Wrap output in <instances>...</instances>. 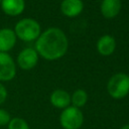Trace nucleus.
<instances>
[{"label": "nucleus", "mask_w": 129, "mask_h": 129, "mask_svg": "<svg viewBox=\"0 0 129 129\" xmlns=\"http://www.w3.org/2000/svg\"><path fill=\"white\" fill-rule=\"evenodd\" d=\"M39 56L46 60H57L68 51L69 39L57 27H49L40 33L34 46Z\"/></svg>", "instance_id": "1"}, {"label": "nucleus", "mask_w": 129, "mask_h": 129, "mask_svg": "<svg viewBox=\"0 0 129 129\" xmlns=\"http://www.w3.org/2000/svg\"><path fill=\"white\" fill-rule=\"evenodd\" d=\"M13 30L16 34V37L25 42L36 40L41 33V28L39 23L33 18L20 19L15 24Z\"/></svg>", "instance_id": "2"}, {"label": "nucleus", "mask_w": 129, "mask_h": 129, "mask_svg": "<svg viewBox=\"0 0 129 129\" xmlns=\"http://www.w3.org/2000/svg\"><path fill=\"white\" fill-rule=\"evenodd\" d=\"M107 92L113 99L125 98L129 94V76L124 73L113 75L107 83Z\"/></svg>", "instance_id": "3"}, {"label": "nucleus", "mask_w": 129, "mask_h": 129, "mask_svg": "<svg viewBox=\"0 0 129 129\" xmlns=\"http://www.w3.org/2000/svg\"><path fill=\"white\" fill-rule=\"evenodd\" d=\"M59 123L63 129H80L84 123V114L79 108L69 106L61 111Z\"/></svg>", "instance_id": "4"}, {"label": "nucleus", "mask_w": 129, "mask_h": 129, "mask_svg": "<svg viewBox=\"0 0 129 129\" xmlns=\"http://www.w3.org/2000/svg\"><path fill=\"white\" fill-rule=\"evenodd\" d=\"M16 75V64L8 52H0V82H9Z\"/></svg>", "instance_id": "5"}, {"label": "nucleus", "mask_w": 129, "mask_h": 129, "mask_svg": "<svg viewBox=\"0 0 129 129\" xmlns=\"http://www.w3.org/2000/svg\"><path fill=\"white\" fill-rule=\"evenodd\" d=\"M39 55L33 47H25L23 48L17 55L16 62L17 66L24 71H29L33 69L38 62Z\"/></svg>", "instance_id": "6"}, {"label": "nucleus", "mask_w": 129, "mask_h": 129, "mask_svg": "<svg viewBox=\"0 0 129 129\" xmlns=\"http://www.w3.org/2000/svg\"><path fill=\"white\" fill-rule=\"evenodd\" d=\"M84 10L83 0H62L60 3L61 13L70 18L79 16Z\"/></svg>", "instance_id": "7"}, {"label": "nucleus", "mask_w": 129, "mask_h": 129, "mask_svg": "<svg viewBox=\"0 0 129 129\" xmlns=\"http://www.w3.org/2000/svg\"><path fill=\"white\" fill-rule=\"evenodd\" d=\"M16 34L11 28L0 29V52H8L16 44Z\"/></svg>", "instance_id": "8"}, {"label": "nucleus", "mask_w": 129, "mask_h": 129, "mask_svg": "<svg viewBox=\"0 0 129 129\" xmlns=\"http://www.w3.org/2000/svg\"><path fill=\"white\" fill-rule=\"evenodd\" d=\"M2 11L8 16H18L25 8L24 0H1L0 3Z\"/></svg>", "instance_id": "9"}, {"label": "nucleus", "mask_w": 129, "mask_h": 129, "mask_svg": "<svg viewBox=\"0 0 129 129\" xmlns=\"http://www.w3.org/2000/svg\"><path fill=\"white\" fill-rule=\"evenodd\" d=\"M121 7L122 4L120 0H102L100 5V11L105 18L112 19L120 13Z\"/></svg>", "instance_id": "10"}, {"label": "nucleus", "mask_w": 129, "mask_h": 129, "mask_svg": "<svg viewBox=\"0 0 129 129\" xmlns=\"http://www.w3.org/2000/svg\"><path fill=\"white\" fill-rule=\"evenodd\" d=\"M116 40L112 35H102L97 41V50L103 56L111 55L116 49Z\"/></svg>", "instance_id": "11"}, {"label": "nucleus", "mask_w": 129, "mask_h": 129, "mask_svg": "<svg viewBox=\"0 0 129 129\" xmlns=\"http://www.w3.org/2000/svg\"><path fill=\"white\" fill-rule=\"evenodd\" d=\"M50 104L57 109H66L71 104V95L61 89L54 90L49 97Z\"/></svg>", "instance_id": "12"}, {"label": "nucleus", "mask_w": 129, "mask_h": 129, "mask_svg": "<svg viewBox=\"0 0 129 129\" xmlns=\"http://www.w3.org/2000/svg\"><path fill=\"white\" fill-rule=\"evenodd\" d=\"M87 101H88V94L83 89L76 90L73 93V95L71 96V103L73 104L74 107H77L79 109L81 107H84L86 105Z\"/></svg>", "instance_id": "13"}, {"label": "nucleus", "mask_w": 129, "mask_h": 129, "mask_svg": "<svg viewBox=\"0 0 129 129\" xmlns=\"http://www.w3.org/2000/svg\"><path fill=\"white\" fill-rule=\"evenodd\" d=\"M8 129H30V128L24 119L20 117H14L11 118L8 124Z\"/></svg>", "instance_id": "14"}, {"label": "nucleus", "mask_w": 129, "mask_h": 129, "mask_svg": "<svg viewBox=\"0 0 129 129\" xmlns=\"http://www.w3.org/2000/svg\"><path fill=\"white\" fill-rule=\"evenodd\" d=\"M10 120H11L10 114L6 110L0 108V127L1 126H5V125H8L9 122H10Z\"/></svg>", "instance_id": "15"}, {"label": "nucleus", "mask_w": 129, "mask_h": 129, "mask_svg": "<svg viewBox=\"0 0 129 129\" xmlns=\"http://www.w3.org/2000/svg\"><path fill=\"white\" fill-rule=\"evenodd\" d=\"M7 90H6V88L4 87V85L0 82V105H2L5 101H6V99H7Z\"/></svg>", "instance_id": "16"}, {"label": "nucleus", "mask_w": 129, "mask_h": 129, "mask_svg": "<svg viewBox=\"0 0 129 129\" xmlns=\"http://www.w3.org/2000/svg\"><path fill=\"white\" fill-rule=\"evenodd\" d=\"M120 129H129V124H126V125H124V126H122Z\"/></svg>", "instance_id": "17"}, {"label": "nucleus", "mask_w": 129, "mask_h": 129, "mask_svg": "<svg viewBox=\"0 0 129 129\" xmlns=\"http://www.w3.org/2000/svg\"><path fill=\"white\" fill-rule=\"evenodd\" d=\"M0 3H1V0H0Z\"/></svg>", "instance_id": "18"}]
</instances>
